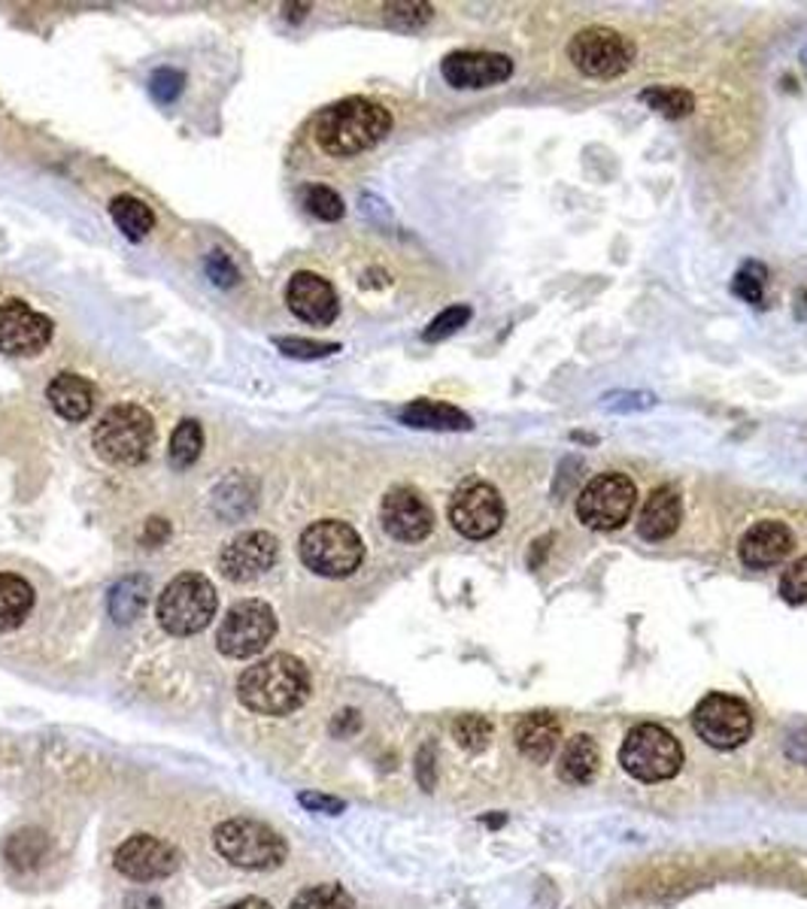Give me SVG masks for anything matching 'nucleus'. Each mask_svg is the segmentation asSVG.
Here are the masks:
<instances>
[{
    "instance_id": "1",
    "label": "nucleus",
    "mask_w": 807,
    "mask_h": 909,
    "mask_svg": "<svg viewBox=\"0 0 807 909\" xmlns=\"http://www.w3.org/2000/svg\"><path fill=\"white\" fill-rule=\"evenodd\" d=\"M313 691L310 670L294 654H270L258 664L246 667L237 679V697L246 710L258 715H289L301 710Z\"/></svg>"
},
{
    "instance_id": "2",
    "label": "nucleus",
    "mask_w": 807,
    "mask_h": 909,
    "mask_svg": "<svg viewBox=\"0 0 807 909\" xmlns=\"http://www.w3.org/2000/svg\"><path fill=\"white\" fill-rule=\"evenodd\" d=\"M391 131L389 109L367 97H343L316 116V143L334 158H349L374 149Z\"/></svg>"
},
{
    "instance_id": "3",
    "label": "nucleus",
    "mask_w": 807,
    "mask_h": 909,
    "mask_svg": "<svg viewBox=\"0 0 807 909\" xmlns=\"http://www.w3.org/2000/svg\"><path fill=\"white\" fill-rule=\"evenodd\" d=\"M92 443L100 458L112 467H137L149 458V452L155 446V422L143 407L119 403L100 415Z\"/></svg>"
},
{
    "instance_id": "4",
    "label": "nucleus",
    "mask_w": 807,
    "mask_h": 909,
    "mask_svg": "<svg viewBox=\"0 0 807 909\" xmlns=\"http://www.w3.org/2000/svg\"><path fill=\"white\" fill-rule=\"evenodd\" d=\"M213 846L222 858L240 870L268 873L282 867L289 858V846L270 824L256 819H228L213 831Z\"/></svg>"
},
{
    "instance_id": "5",
    "label": "nucleus",
    "mask_w": 807,
    "mask_h": 909,
    "mask_svg": "<svg viewBox=\"0 0 807 909\" xmlns=\"http://www.w3.org/2000/svg\"><path fill=\"white\" fill-rule=\"evenodd\" d=\"M298 549H301V561L306 567L319 576H329V580L353 576L365 561V543H362L358 531L353 524L337 519L313 521L301 533Z\"/></svg>"
},
{
    "instance_id": "6",
    "label": "nucleus",
    "mask_w": 807,
    "mask_h": 909,
    "mask_svg": "<svg viewBox=\"0 0 807 909\" xmlns=\"http://www.w3.org/2000/svg\"><path fill=\"white\" fill-rule=\"evenodd\" d=\"M216 606H219V594H216V585L207 576L180 573L161 592L159 621L161 628L173 634V637H192L216 618Z\"/></svg>"
},
{
    "instance_id": "7",
    "label": "nucleus",
    "mask_w": 807,
    "mask_h": 909,
    "mask_svg": "<svg viewBox=\"0 0 807 909\" xmlns=\"http://www.w3.org/2000/svg\"><path fill=\"white\" fill-rule=\"evenodd\" d=\"M620 764L625 767V773H632L641 782H665L680 773L684 749L671 731H665L661 725H637L625 737Z\"/></svg>"
},
{
    "instance_id": "8",
    "label": "nucleus",
    "mask_w": 807,
    "mask_h": 909,
    "mask_svg": "<svg viewBox=\"0 0 807 909\" xmlns=\"http://www.w3.org/2000/svg\"><path fill=\"white\" fill-rule=\"evenodd\" d=\"M637 488L625 473H601L589 479L587 488L577 497V516L587 528L595 531H616L635 512Z\"/></svg>"
},
{
    "instance_id": "9",
    "label": "nucleus",
    "mask_w": 807,
    "mask_h": 909,
    "mask_svg": "<svg viewBox=\"0 0 807 909\" xmlns=\"http://www.w3.org/2000/svg\"><path fill=\"white\" fill-rule=\"evenodd\" d=\"M696 734L713 749H738L753 734V713L741 697L732 694H708L692 710Z\"/></svg>"
},
{
    "instance_id": "10",
    "label": "nucleus",
    "mask_w": 807,
    "mask_h": 909,
    "mask_svg": "<svg viewBox=\"0 0 807 909\" xmlns=\"http://www.w3.org/2000/svg\"><path fill=\"white\" fill-rule=\"evenodd\" d=\"M277 634V613L265 600H240L222 618L216 646L228 658H252L265 652V646Z\"/></svg>"
},
{
    "instance_id": "11",
    "label": "nucleus",
    "mask_w": 807,
    "mask_h": 909,
    "mask_svg": "<svg viewBox=\"0 0 807 909\" xmlns=\"http://www.w3.org/2000/svg\"><path fill=\"white\" fill-rule=\"evenodd\" d=\"M568 58L577 71L592 79H613L632 67L635 43L613 28H587L571 40Z\"/></svg>"
},
{
    "instance_id": "12",
    "label": "nucleus",
    "mask_w": 807,
    "mask_h": 909,
    "mask_svg": "<svg viewBox=\"0 0 807 909\" xmlns=\"http://www.w3.org/2000/svg\"><path fill=\"white\" fill-rule=\"evenodd\" d=\"M450 521L467 540H486L504 521V500L489 483H465L450 500Z\"/></svg>"
},
{
    "instance_id": "13",
    "label": "nucleus",
    "mask_w": 807,
    "mask_h": 909,
    "mask_svg": "<svg viewBox=\"0 0 807 909\" xmlns=\"http://www.w3.org/2000/svg\"><path fill=\"white\" fill-rule=\"evenodd\" d=\"M112 867L134 883H155V879H168L171 873H176L180 852L161 836L134 834L116 848Z\"/></svg>"
},
{
    "instance_id": "14",
    "label": "nucleus",
    "mask_w": 807,
    "mask_h": 909,
    "mask_svg": "<svg viewBox=\"0 0 807 909\" xmlns=\"http://www.w3.org/2000/svg\"><path fill=\"white\" fill-rule=\"evenodd\" d=\"M379 521H383V528H386L391 540H398V543H419L434 528V512H431L429 500L419 495L417 488L395 485L389 495L383 497Z\"/></svg>"
},
{
    "instance_id": "15",
    "label": "nucleus",
    "mask_w": 807,
    "mask_h": 909,
    "mask_svg": "<svg viewBox=\"0 0 807 909\" xmlns=\"http://www.w3.org/2000/svg\"><path fill=\"white\" fill-rule=\"evenodd\" d=\"M280 543L268 531H246L225 545L219 558L222 576L228 582H252L277 564Z\"/></svg>"
},
{
    "instance_id": "16",
    "label": "nucleus",
    "mask_w": 807,
    "mask_h": 909,
    "mask_svg": "<svg viewBox=\"0 0 807 909\" xmlns=\"http://www.w3.org/2000/svg\"><path fill=\"white\" fill-rule=\"evenodd\" d=\"M52 339V322L25 301L0 306V349L7 355H37Z\"/></svg>"
},
{
    "instance_id": "17",
    "label": "nucleus",
    "mask_w": 807,
    "mask_h": 909,
    "mask_svg": "<svg viewBox=\"0 0 807 909\" xmlns=\"http://www.w3.org/2000/svg\"><path fill=\"white\" fill-rule=\"evenodd\" d=\"M441 73L453 88H492L514 76V61L502 52H453L441 64Z\"/></svg>"
},
{
    "instance_id": "18",
    "label": "nucleus",
    "mask_w": 807,
    "mask_h": 909,
    "mask_svg": "<svg viewBox=\"0 0 807 909\" xmlns=\"http://www.w3.org/2000/svg\"><path fill=\"white\" fill-rule=\"evenodd\" d=\"M286 303L306 325H331L341 310L331 282L316 273H294L286 289Z\"/></svg>"
},
{
    "instance_id": "19",
    "label": "nucleus",
    "mask_w": 807,
    "mask_h": 909,
    "mask_svg": "<svg viewBox=\"0 0 807 909\" xmlns=\"http://www.w3.org/2000/svg\"><path fill=\"white\" fill-rule=\"evenodd\" d=\"M793 531L777 519H765L756 521L750 531L741 537V545H738V555L744 561L750 570H765L781 564L783 558L793 552Z\"/></svg>"
},
{
    "instance_id": "20",
    "label": "nucleus",
    "mask_w": 807,
    "mask_h": 909,
    "mask_svg": "<svg viewBox=\"0 0 807 909\" xmlns=\"http://www.w3.org/2000/svg\"><path fill=\"white\" fill-rule=\"evenodd\" d=\"M680 516H684V500L680 491L671 485H661L653 495L647 497V504L637 516V533L649 540V543H661L668 540L677 528H680Z\"/></svg>"
},
{
    "instance_id": "21",
    "label": "nucleus",
    "mask_w": 807,
    "mask_h": 909,
    "mask_svg": "<svg viewBox=\"0 0 807 909\" xmlns=\"http://www.w3.org/2000/svg\"><path fill=\"white\" fill-rule=\"evenodd\" d=\"M559 739H562V725L552 713H528L516 725V746L528 761H550L552 751L559 749Z\"/></svg>"
},
{
    "instance_id": "22",
    "label": "nucleus",
    "mask_w": 807,
    "mask_h": 909,
    "mask_svg": "<svg viewBox=\"0 0 807 909\" xmlns=\"http://www.w3.org/2000/svg\"><path fill=\"white\" fill-rule=\"evenodd\" d=\"M50 403L67 422H83L95 407V386L79 374H58L50 382Z\"/></svg>"
},
{
    "instance_id": "23",
    "label": "nucleus",
    "mask_w": 807,
    "mask_h": 909,
    "mask_svg": "<svg viewBox=\"0 0 807 909\" xmlns=\"http://www.w3.org/2000/svg\"><path fill=\"white\" fill-rule=\"evenodd\" d=\"M398 419L410 428H426V431H471L474 428L467 412H462L453 403H441V400H413L398 412Z\"/></svg>"
},
{
    "instance_id": "24",
    "label": "nucleus",
    "mask_w": 807,
    "mask_h": 909,
    "mask_svg": "<svg viewBox=\"0 0 807 909\" xmlns=\"http://www.w3.org/2000/svg\"><path fill=\"white\" fill-rule=\"evenodd\" d=\"M601 767V751L599 743L587 734H577L568 739V746L562 751V761H559V776L571 786H587L595 779Z\"/></svg>"
},
{
    "instance_id": "25",
    "label": "nucleus",
    "mask_w": 807,
    "mask_h": 909,
    "mask_svg": "<svg viewBox=\"0 0 807 909\" xmlns=\"http://www.w3.org/2000/svg\"><path fill=\"white\" fill-rule=\"evenodd\" d=\"M34 606V588L15 573H0V634L19 628Z\"/></svg>"
},
{
    "instance_id": "26",
    "label": "nucleus",
    "mask_w": 807,
    "mask_h": 909,
    "mask_svg": "<svg viewBox=\"0 0 807 909\" xmlns=\"http://www.w3.org/2000/svg\"><path fill=\"white\" fill-rule=\"evenodd\" d=\"M110 216L112 221L119 225V230H122L125 237L134 242L143 240L149 230L155 228V213H152L140 197H134V194H119V197H112Z\"/></svg>"
},
{
    "instance_id": "27",
    "label": "nucleus",
    "mask_w": 807,
    "mask_h": 909,
    "mask_svg": "<svg viewBox=\"0 0 807 909\" xmlns=\"http://www.w3.org/2000/svg\"><path fill=\"white\" fill-rule=\"evenodd\" d=\"M149 600V580L147 576H125L112 585L110 592V616L119 625H131Z\"/></svg>"
},
{
    "instance_id": "28",
    "label": "nucleus",
    "mask_w": 807,
    "mask_h": 909,
    "mask_svg": "<svg viewBox=\"0 0 807 909\" xmlns=\"http://www.w3.org/2000/svg\"><path fill=\"white\" fill-rule=\"evenodd\" d=\"M46 852H50V840L37 827L15 831L7 840V846H3V855H7V861L13 864L15 870H37L40 864L46 861Z\"/></svg>"
},
{
    "instance_id": "29",
    "label": "nucleus",
    "mask_w": 807,
    "mask_h": 909,
    "mask_svg": "<svg viewBox=\"0 0 807 909\" xmlns=\"http://www.w3.org/2000/svg\"><path fill=\"white\" fill-rule=\"evenodd\" d=\"M641 100L649 109L661 112L665 119H684L696 109V97L689 95L686 88H668V85H649L641 91Z\"/></svg>"
},
{
    "instance_id": "30",
    "label": "nucleus",
    "mask_w": 807,
    "mask_h": 909,
    "mask_svg": "<svg viewBox=\"0 0 807 909\" xmlns=\"http://www.w3.org/2000/svg\"><path fill=\"white\" fill-rule=\"evenodd\" d=\"M201 448H204V431H201V424H197L195 419H185V422L176 424V431H173L171 436V448H168L173 467H176V470L192 467L197 461V455H201Z\"/></svg>"
},
{
    "instance_id": "31",
    "label": "nucleus",
    "mask_w": 807,
    "mask_h": 909,
    "mask_svg": "<svg viewBox=\"0 0 807 909\" xmlns=\"http://www.w3.org/2000/svg\"><path fill=\"white\" fill-rule=\"evenodd\" d=\"M289 909H355L353 895L337 883H322L313 888H304L294 897Z\"/></svg>"
},
{
    "instance_id": "32",
    "label": "nucleus",
    "mask_w": 807,
    "mask_h": 909,
    "mask_svg": "<svg viewBox=\"0 0 807 909\" xmlns=\"http://www.w3.org/2000/svg\"><path fill=\"white\" fill-rule=\"evenodd\" d=\"M301 206L313 218H322V221H337L343 218V201L341 194L329 188V185H306L301 192Z\"/></svg>"
},
{
    "instance_id": "33",
    "label": "nucleus",
    "mask_w": 807,
    "mask_h": 909,
    "mask_svg": "<svg viewBox=\"0 0 807 909\" xmlns=\"http://www.w3.org/2000/svg\"><path fill=\"white\" fill-rule=\"evenodd\" d=\"M455 743L467 751H483L492 739V722L486 715H459L453 725Z\"/></svg>"
},
{
    "instance_id": "34",
    "label": "nucleus",
    "mask_w": 807,
    "mask_h": 909,
    "mask_svg": "<svg viewBox=\"0 0 807 909\" xmlns=\"http://www.w3.org/2000/svg\"><path fill=\"white\" fill-rule=\"evenodd\" d=\"M467 322H471V306H465V303L450 306V310H443V313L438 315L429 327H426L422 339H426V343H438V339L453 337L455 331H459V327H465Z\"/></svg>"
},
{
    "instance_id": "35",
    "label": "nucleus",
    "mask_w": 807,
    "mask_h": 909,
    "mask_svg": "<svg viewBox=\"0 0 807 909\" xmlns=\"http://www.w3.org/2000/svg\"><path fill=\"white\" fill-rule=\"evenodd\" d=\"M431 15H434L431 3H389L386 7V22L391 28H401V31H417V28L429 22Z\"/></svg>"
},
{
    "instance_id": "36",
    "label": "nucleus",
    "mask_w": 807,
    "mask_h": 909,
    "mask_svg": "<svg viewBox=\"0 0 807 909\" xmlns=\"http://www.w3.org/2000/svg\"><path fill=\"white\" fill-rule=\"evenodd\" d=\"M183 85H185L183 73L173 71V67H161V71L152 73V79H149V91H152V97L161 100V104H171V100H176V95L183 91Z\"/></svg>"
},
{
    "instance_id": "37",
    "label": "nucleus",
    "mask_w": 807,
    "mask_h": 909,
    "mask_svg": "<svg viewBox=\"0 0 807 909\" xmlns=\"http://www.w3.org/2000/svg\"><path fill=\"white\" fill-rule=\"evenodd\" d=\"M781 594L789 604H807V558L795 561L793 567L783 573Z\"/></svg>"
},
{
    "instance_id": "38",
    "label": "nucleus",
    "mask_w": 807,
    "mask_h": 909,
    "mask_svg": "<svg viewBox=\"0 0 807 909\" xmlns=\"http://www.w3.org/2000/svg\"><path fill=\"white\" fill-rule=\"evenodd\" d=\"M762 277H765V267L746 264L744 270H741V273L734 277L732 291L738 294V297H744L746 303L758 306V303H762Z\"/></svg>"
},
{
    "instance_id": "39",
    "label": "nucleus",
    "mask_w": 807,
    "mask_h": 909,
    "mask_svg": "<svg viewBox=\"0 0 807 909\" xmlns=\"http://www.w3.org/2000/svg\"><path fill=\"white\" fill-rule=\"evenodd\" d=\"M277 346H280L286 355H292V358H325V355H331V351H337L341 346L337 343H310V339H298V337H289V339H277Z\"/></svg>"
},
{
    "instance_id": "40",
    "label": "nucleus",
    "mask_w": 807,
    "mask_h": 909,
    "mask_svg": "<svg viewBox=\"0 0 807 909\" xmlns=\"http://www.w3.org/2000/svg\"><path fill=\"white\" fill-rule=\"evenodd\" d=\"M298 803L310 812H322V815H341L346 810V800L331 798V794H319V791H304L298 794Z\"/></svg>"
},
{
    "instance_id": "41",
    "label": "nucleus",
    "mask_w": 807,
    "mask_h": 909,
    "mask_svg": "<svg viewBox=\"0 0 807 909\" xmlns=\"http://www.w3.org/2000/svg\"><path fill=\"white\" fill-rule=\"evenodd\" d=\"M417 779L419 786L431 791L438 782V767H434V746H422L417 755Z\"/></svg>"
},
{
    "instance_id": "42",
    "label": "nucleus",
    "mask_w": 807,
    "mask_h": 909,
    "mask_svg": "<svg viewBox=\"0 0 807 909\" xmlns=\"http://www.w3.org/2000/svg\"><path fill=\"white\" fill-rule=\"evenodd\" d=\"M611 410H644L653 407V394H635V391H620V394H607Z\"/></svg>"
},
{
    "instance_id": "43",
    "label": "nucleus",
    "mask_w": 807,
    "mask_h": 909,
    "mask_svg": "<svg viewBox=\"0 0 807 909\" xmlns=\"http://www.w3.org/2000/svg\"><path fill=\"white\" fill-rule=\"evenodd\" d=\"M207 270H209V277H213V282H219V285H232L234 279H237V270H234L232 261H228L222 252L209 255Z\"/></svg>"
},
{
    "instance_id": "44",
    "label": "nucleus",
    "mask_w": 807,
    "mask_h": 909,
    "mask_svg": "<svg viewBox=\"0 0 807 909\" xmlns=\"http://www.w3.org/2000/svg\"><path fill=\"white\" fill-rule=\"evenodd\" d=\"M358 713H353V710H346V713H341L337 718H334V725H331V731L337 734V737H349V734H355L358 731Z\"/></svg>"
},
{
    "instance_id": "45",
    "label": "nucleus",
    "mask_w": 807,
    "mask_h": 909,
    "mask_svg": "<svg viewBox=\"0 0 807 909\" xmlns=\"http://www.w3.org/2000/svg\"><path fill=\"white\" fill-rule=\"evenodd\" d=\"M125 909H164V900L159 895H149V891H137L125 900Z\"/></svg>"
},
{
    "instance_id": "46",
    "label": "nucleus",
    "mask_w": 807,
    "mask_h": 909,
    "mask_svg": "<svg viewBox=\"0 0 807 909\" xmlns=\"http://www.w3.org/2000/svg\"><path fill=\"white\" fill-rule=\"evenodd\" d=\"M168 533H171V528H168V524H164V521H161V519H152V521H149V537H147V543H159V540H164V537H168Z\"/></svg>"
},
{
    "instance_id": "47",
    "label": "nucleus",
    "mask_w": 807,
    "mask_h": 909,
    "mask_svg": "<svg viewBox=\"0 0 807 909\" xmlns=\"http://www.w3.org/2000/svg\"><path fill=\"white\" fill-rule=\"evenodd\" d=\"M222 909H273L268 903V900H261V897H244V900H237V903H228V907Z\"/></svg>"
},
{
    "instance_id": "48",
    "label": "nucleus",
    "mask_w": 807,
    "mask_h": 909,
    "mask_svg": "<svg viewBox=\"0 0 807 909\" xmlns=\"http://www.w3.org/2000/svg\"><path fill=\"white\" fill-rule=\"evenodd\" d=\"M801 306H805V313H807V294H801Z\"/></svg>"
}]
</instances>
